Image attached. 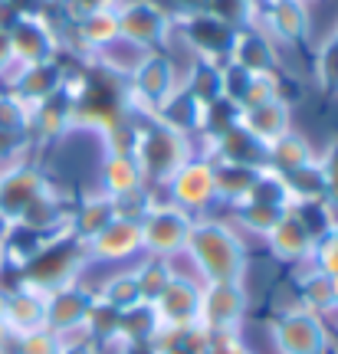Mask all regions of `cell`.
Returning <instances> with one entry per match:
<instances>
[{"mask_svg": "<svg viewBox=\"0 0 338 354\" xmlns=\"http://www.w3.org/2000/svg\"><path fill=\"white\" fill-rule=\"evenodd\" d=\"M118 17V33H125L128 39H138V43H148V39H158L168 30V20L158 7H151L148 0H135L128 3Z\"/></svg>", "mask_w": 338, "mask_h": 354, "instance_id": "1", "label": "cell"}, {"mask_svg": "<svg viewBox=\"0 0 338 354\" xmlns=\"http://www.w3.org/2000/svg\"><path fill=\"white\" fill-rule=\"evenodd\" d=\"M273 30L286 39H296L305 33V7H302V0H279V3H273Z\"/></svg>", "mask_w": 338, "mask_h": 354, "instance_id": "2", "label": "cell"}, {"mask_svg": "<svg viewBox=\"0 0 338 354\" xmlns=\"http://www.w3.org/2000/svg\"><path fill=\"white\" fill-rule=\"evenodd\" d=\"M13 59V50H10V33H3L0 30V69Z\"/></svg>", "mask_w": 338, "mask_h": 354, "instance_id": "3", "label": "cell"}, {"mask_svg": "<svg viewBox=\"0 0 338 354\" xmlns=\"http://www.w3.org/2000/svg\"><path fill=\"white\" fill-rule=\"evenodd\" d=\"M269 3H279V0H269Z\"/></svg>", "mask_w": 338, "mask_h": 354, "instance_id": "4", "label": "cell"}]
</instances>
